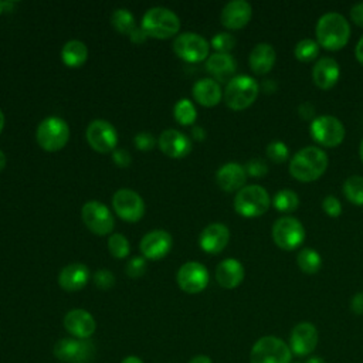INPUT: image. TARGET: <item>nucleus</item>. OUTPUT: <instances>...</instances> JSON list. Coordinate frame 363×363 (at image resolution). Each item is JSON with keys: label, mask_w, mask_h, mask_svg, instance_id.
Masks as SVG:
<instances>
[{"label": "nucleus", "mask_w": 363, "mask_h": 363, "mask_svg": "<svg viewBox=\"0 0 363 363\" xmlns=\"http://www.w3.org/2000/svg\"><path fill=\"white\" fill-rule=\"evenodd\" d=\"M328 155L318 146H305L289 162V173L299 182H313L328 167Z\"/></svg>", "instance_id": "1"}, {"label": "nucleus", "mask_w": 363, "mask_h": 363, "mask_svg": "<svg viewBox=\"0 0 363 363\" xmlns=\"http://www.w3.org/2000/svg\"><path fill=\"white\" fill-rule=\"evenodd\" d=\"M315 33L319 45L326 50H339L349 41L350 26L340 13L328 11L319 17Z\"/></svg>", "instance_id": "2"}, {"label": "nucleus", "mask_w": 363, "mask_h": 363, "mask_svg": "<svg viewBox=\"0 0 363 363\" xmlns=\"http://www.w3.org/2000/svg\"><path fill=\"white\" fill-rule=\"evenodd\" d=\"M259 85L250 75H235L233 77L224 89V102L228 108L234 111L248 108L258 96Z\"/></svg>", "instance_id": "3"}, {"label": "nucleus", "mask_w": 363, "mask_h": 363, "mask_svg": "<svg viewBox=\"0 0 363 363\" xmlns=\"http://www.w3.org/2000/svg\"><path fill=\"white\" fill-rule=\"evenodd\" d=\"M180 28L179 17L166 7H152L142 18V30L149 37L169 38Z\"/></svg>", "instance_id": "4"}, {"label": "nucleus", "mask_w": 363, "mask_h": 363, "mask_svg": "<svg viewBox=\"0 0 363 363\" xmlns=\"http://www.w3.org/2000/svg\"><path fill=\"white\" fill-rule=\"evenodd\" d=\"M271 204V197L268 191L259 184L244 186L238 190L234 197L235 211L247 218L259 217L264 214Z\"/></svg>", "instance_id": "5"}, {"label": "nucleus", "mask_w": 363, "mask_h": 363, "mask_svg": "<svg viewBox=\"0 0 363 363\" xmlns=\"http://www.w3.org/2000/svg\"><path fill=\"white\" fill-rule=\"evenodd\" d=\"M69 138V128L62 118L48 116L43 119L35 130V139L40 147L47 152L62 149Z\"/></svg>", "instance_id": "6"}, {"label": "nucleus", "mask_w": 363, "mask_h": 363, "mask_svg": "<svg viewBox=\"0 0 363 363\" xmlns=\"http://www.w3.org/2000/svg\"><path fill=\"white\" fill-rule=\"evenodd\" d=\"M289 346L277 336L259 337L250 353V363H291Z\"/></svg>", "instance_id": "7"}, {"label": "nucleus", "mask_w": 363, "mask_h": 363, "mask_svg": "<svg viewBox=\"0 0 363 363\" xmlns=\"http://www.w3.org/2000/svg\"><path fill=\"white\" fill-rule=\"evenodd\" d=\"M274 242L285 250L292 251L299 247L305 238V228L302 223L295 217H279L271 230Z\"/></svg>", "instance_id": "8"}, {"label": "nucleus", "mask_w": 363, "mask_h": 363, "mask_svg": "<svg viewBox=\"0 0 363 363\" xmlns=\"http://www.w3.org/2000/svg\"><path fill=\"white\" fill-rule=\"evenodd\" d=\"M54 356L65 363H88L95 353L89 339L64 337L54 345Z\"/></svg>", "instance_id": "9"}, {"label": "nucleus", "mask_w": 363, "mask_h": 363, "mask_svg": "<svg viewBox=\"0 0 363 363\" xmlns=\"http://www.w3.org/2000/svg\"><path fill=\"white\" fill-rule=\"evenodd\" d=\"M311 135L319 145L333 147L345 139V126L336 116L320 115L312 121Z\"/></svg>", "instance_id": "10"}, {"label": "nucleus", "mask_w": 363, "mask_h": 363, "mask_svg": "<svg viewBox=\"0 0 363 363\" xmlns=\"http://www.w3.org/2000/svg\"><path fill=\"white\" fill-rule=\"evenodd\" d=\"M174 52L187 62H200L208 57V41L196 33L179 34L173 43Z\"/></svg>", "instance_id": "11"}, {"label": "nucleus", "mask_w": 363, "mask_h": 363, "mask_svg": "<svg viewBox=\"0 0 363 363\" xmlns=\"http://www.w3.org/2000/svg\"><path fill=\"white\" fill-rule=\"evenodd\" d=\"M82 221L85 225L98 235H105L113 230L115 221L109 208L101 201L92 200L82 206Z\"/></svg>", "instance_id": "12"}, {"label": "nucleus", "mask_w": 363, "mask_h": 363, "mask_svg": "<svg viewBox=\"0 0 363 363\" xmlns=\"http://www.w3.org/2000/svg\"><path fill=\"white\" fill-rule=\"evenodd\" d=\"M112 206L116 214L125 221H139L145 213L142 197L130 189H119L112 197Z\"/></svg>", "instance_id": "13"}, {"label": "nucleus", "mask_w": 363, "mask_h": 363, "mask_svg": "<svg viewBox=\"0 0 363 363\" xmlns=\"http://www.w3.org/2000/svg\"><path fill=\"white\" fill-rule=\"evenodd\" d=\"M86 140L89 146L101 153L115 150L118 143V135L112 123L104 119L92 121L86 128Z\"/></svg>", "instance_id": "14"}, {"label": "nucleus", "mask_w": 363, "mask_h": 363, "mask_svg": "<svg viewBox=\"0 0 363 363\" xmlns=\"http://www.w3.org/2000/svg\"><path fill=\"white\" fill-rule=\"evenodd\" d=\"M176 279L182 291L187 294H199L208 284V271L203 264L189 261L179 268Z\"/></svg>", "instance_id": "15"}, {"label": "nucleus", "mask_w": 363, "mask_h": 363, "mask_svg": "<svg viewBox=\"0 0 363 363\" xmlns=\"http://www.w3.org/2000/svg\"><path fill=\"white\" fill-rule=\"evenodd\" d=\"M319 340L318 329L311 322H299L291 330L289 349L292 354L306 356L311 354Z\"/></svg>", "instance_id": "16"}, {"label": "nucleus", "mask_w": 363, "mask_h": 363, "mask_svg": "<svg viewBox=\"0 0 363 363\" xmlns=\"http://www.w3.org/2000/svg\"><path fill=\"white\" fill-rule=\"evenodd\" d=\"M173 244L172 235L164 230H153L143 235L140 240V251L145 255V258L149 259H160L170 251Z\"/></svg>", "instance_id": "17"}, {"label": "nucleus", "mask_w": 363, "mask_h": 363, "mask_svg": "<svg viewBox=\"0 0 363 363\" xmlns=\"http://www.w3.org/2000/svg\"><path fill=\"white\" fill-rule=\"evenodd\" d=\"M64 328L77 339H89L96 329V322L88 311L72 309L64 316Z\"/></svg>", "instance_id": "18"}, {"label": "nucleus", "mask_w": 363, "mask_h": 363, "mask_svg": "<svg viewBox=\"0 0 363 363\" xmlns=\"http://www.w3.org/2000/svg\"><path fill=\"white\" fill-rule=\"evenodd\" d=\"M159 147L160 150L173 159H182L187 156L191 150V140L180 130L166 129L159 136Z\"/></svg>", "instance_id": "19"}, {"label": "nucleus", "mask_w": 363, "mask_h": 363, "mask_svg": "<svg viewBox=\"0 0 363 363\" xmlns=\"http://www.w3.org/2000/svg\"><path fill=\"white\" fill-rule=\"evenodd\" d=\"M252 14V7L245 0H231L221 10V23L224 27L237 30L244 27Z\"/></svg>", "instance_id": "20"}, {"label": "nucleus", "mask_w": 363, "mask_h": 363, "mask_svg": "<svg viewBox=\"0 0 363 363\" xmlns=\"http://www.w3.org/2000/svg\"><path fill=\"white\" fill-rule=\"evenodd\" d=\"M230 240V231L223 223L208 224L200 234V247L208 254L221 252Z\"/></svg>", "instance_id": "21"}, {"label": "nucleus", "mask_w": 363, "mask_h": 363, "mask_svg": "<svg viewBox=\"0 0 363 363\" xmlns=\"http://www.w3.org/2000/svg\"><path fill=\"white\" fill-rule=\"evenodd\" d=\"M245 180L247 172L244 166L234 162L223 164L216 174V182L224 191H235L242 189Z\"/></svg>", "instance_id": "22"}, {"label": "nucleus", "mask_w": 363, "mask_h": 363, "mask_svg": "<svg viewBox=\"0 0 363 363\" xmlns=\"http://www.w3.org/2000/svg\"><path fill=\"white\" fill-rule=\"evenodd\" d=\"M89 279V269L86 265L74 262L64 267L58 275V284L64 291L74 292L82 289Z\"/></svg>", "instance_id": "23"}, {"label": "nucleus", "mask_w": 363, "mask_h": 363, "mask_svg": "<svg viewBox=\"0 0 363 363\" xmlns=\"http://www.w3.org/2000/svg\"><path fill=\"white\" fill-rule=\"evenodd\" d=\"M340 75V68L336 60L330 57H322L319 58L312 69V78L313 82L322 88V89H329L332 88Z\"/></svg>", "instance_id": "24"}, {"label": "nucleus", "mask_w": 363, "mask_h": 363, "mask_svg": "<svg viewBox=\"0 0 363 363\" xmlns=\"http://www.w3.org/2000/svg\"><path fill=\"white\" fill-rule=\"evenodd\" d=\"M216 279L223 288L227 289L238 286L244 279L242 264L235 258L223 259L216 268Z\"/></svg>", "instance_id": "25"}, {"label": "nucleus", "mask_w": 363, "mask_h": 363, "mask_svg": "<svg viewBox=\"0 0 363 363\" xmlns=\"http://www.w3.org/2000/svg\"><path fill=\"white\" fill-rule=\"evenodd\" d=\"M207 71L220 82L230 81L237 69V62L231 54L214 52L206 61Z\"/></svg>", "instance_id": "26"}, {"label": "nucleus", "mask_w": 363, "mask_h": 363, "mask_svg": "<svg viewBox=\"0 0 363 363\" xmlns=\"http://www.w3.org/2000/svg\"><path fill=\"white\" fill-rule=\"evenodd\" d=\"M275 50L271 44L268 43H258L257 45H254V48L250 52L248 57V62L251 69L258 74V75H264L267 72H269L275 64Z\"/></svg>", "instance_id": "27"}, {"label": "nucleus", "mask_w": 363, "mask_h": 363, "mask_svg": "<svg viewBox=\"0 0 363 363\" xmlns=\"http://www.w3.org/2000/svg\"><path fill=\"white\" fill-rule=\"evenodd\" d=\"M193 96L203 106H214L221 99V88L216 79L203 78L193 85Z\"/></svg>", "instance_id": "28"}, {"label": "nucleus", "mask_w": 363, "mask_h": 363, "mask_svg": "<svg viewBox=\"0 0 363 363\" xmlns=\"http://www.w3.org/2000/svg\"><path fill=\"white\" fill-rule=\"evenodd\" d=\"M61 58L68 67H79L82 65L88 58V50L86 45L79 40H71L65 43L61 51Z\"/></svg>", "instance_id": "29"}, {"label": "nucleus", "mask_w": 363, "mask_h": 363, "mask_svg": "<svg viewBox=\"0 0 363 363\" xmlns=\"http://www.w3.org/2000/svg\"><path fill=\"white\" fill-rule=\"evenodd\" d=\"M298 267L305 274H316L322 267V258L318 251L311 247L302 248L296 255Z\"/></svg>", "instance_id": "30"}, {"label": "nucleus", "mask_w": 363, "mask_h": 363, "mask_svg": "<svg viewBox=\"0 0 363 363\" xmlns=\"http://www.w3.org/2000/svg\"><path fill=\"white\" fill-rule=\"evenodd\" d=\"M343 193L353 204L363 206V176H349L343 183Z\"/></svg>", "instance_id": "31"}, {"label": "nucleus", "mask_w": 363, "mask_h": 363, "mask_svg": "<svg viewBox=\"0 0 363 363\" xmlns=\"http://www.w3.org/2000/svg\"><path fill=\"white\" fill-rule=\"evenodd\" d=\"M272 204L277 210H279L282 213H289L298 207L299 197L291 189H281L275 193V196L272 199Z\"/></svg>", "instance_id": "32"}, {"label": "nucleus", "mask_w": 363, "mask_h": 363, "mask_svg": "<svg viewBox=\"0 0 363 363\" xmlns=\"http://www.w3.org/2000/svg\"><path fill=\"white\" fill-rule=\"evenodd\" d=\"M111 23L119 33L128 34V35H130L136 28L135 18L132 13L126 9H116L111 16Z\"/></svg>", "instance_id": "33"}, {"label": "nucleus", "mask_w": 363, "mask_h": 363, "mask_svg": "<svg viewBox=\"0 0 363 363\" xmlns=\"http://www.w3.org/2000/svg\"><path fill=\"white\" fill-rule=\"evenodd\" d=\"M173 113H174L176 121L180 125H186V126L191 125L197 118V112H196L194 105L191 104L190 99H186V98L176 102Z\"/></svg>", "instance_id": "34"}, {"label": "nucleus", "mask_w": 363, "mask_h": 363, "mask_svg": "<svg viewBox=\"0 0 363 363\" xmlns=\"http://www.w3.org/2000/svg\"><path fill=\"white\" fill-rule=\"evenodd\" d=\"M294 54L299 61H303V62L312 61L319 54V44L312 38H303L296 43L294 48Z\"/></svg>", "instance_id": "35"}, {"label": "nucleus", "mask_w": 363, "mask_h": 363, "mask_svg": "<svg viewBox=\"0 0 363 363\" xmlns=\"http://www.w3.org/2000/svg\"><path fill=\"white\" fill-rule=\"evenodd\" d=\"M108 248L109 252L115 257V258H125L129 254V241L123 234H113L109 237L108 240Z\"/></svg>", "instance_id": "36"}, {"label": "nucleus", "mask_w": 363, "mask_h": 363, "mask_svg": "<svg viewBox=\"0 0 363 363\" xmlns=\"http://www.w3.org/2000/svg\"><path fill=\"white\" fill-rule=\"evenodd\" d=\"M267 156L275 163H282L289 156V149L282 140H274L267 145Z\"/></svg>", "instance_id": "37"}, {"label": "nucleus", "mask_w": 363, "mask_h": 363, "mask_svg": "<svg viewBox=\"0 0 363 363\" xmlns=\"http://www.w3.org/2000/svg\"><path fill=\"white\" fill-rule=\"evenodd\" d=\"M234 45H235V38L230 33H218L211 38V47L217 50V52L230 54Z\"/></svg>", "instance_id": "38"}, {"label": "nucleus", "mask_w": 363, "mask_h": 363, "mask_svg": "<svg viewBox=\"0 0 363 363\" xmlns=\"http://www.w3.org/2000/svg\"><path fill=\"white\" fill-rule=\"evenodd\" d=\"M247 174L252 176V177H261L265 176L268 172V164L265 163V160L259 159V157H252L250 159L245 166H244Z\"/></svg>", "instance_id": "39"}, {"label": "nucleus", "mask_w": 363, "mask_h": 363, "mask_svg": "<svg viewBox=\"0 0 363 363\" xmlns=\"http://www.w3.org/2000/svg\"><path fill=\"white\" fill-rule=\"evenodd\" d=\"M125 271H126V274L130 278L142 277L145 274V271H146V259L143 257H133V258H130L126 262Z\"/></svg>", "instance_id": "40"}, {"label": "nucleus", "mask_w": 363, "mask_h": 363, "mask_svg": "<svg viewBox=\"0 0 363 363\" xmlns=\"http://www.w3.org/2000/svg\"><path fill=\"white\" fill-rule=\"evenodd\" d=\"M322 208L330 217H337L342 213V204H340L339 199L336 196H333V194H328V196L323 197Z\"/></svg>", "instance_id": "41"}, {"label": "nucleus", "mask_w": 363, "mask_h": 363, "mask_svg": "<svg viewBox=\"0 0 363 363\" xmlns=\"http://www.w3.org/2000/svg\"><path fill=\"white\" fill-rule=\"evenodd\" d=\"M94 282H95V285H96L98 288H101V289H109V288H112L113 284H115V277H113V274H112L111 271H108V269H99V271H96L95 275H94Z\"/></svg>", "instance_id": "42"}, {"label": "nucleus", "mask_w": 363, "mask_h": 363, "mask_svg": "<svg viewBox=\"0 0 363 363\" xmlns=\"http://www.w3.org/2000/svg\"><path fill=\"white\" fill-rule=\"evenodd\" d=\"M155 143H156V140H155L153 135L149 132H139L135 136V145L140 150H150L155 146Z\"/></svg>", "instance_id": "43"}, {"label": "nucleus", "mask_w": 363, "mask_h": 363, "mask_svg": "<svg viewBox=\"0 0 363 363\" xmlns=\"http://www.w3.org/2000/svg\"><path fill=\"white\" fill-rule=\"evenodd\" d=\"M113 162L119 167H126L130 163V155L125 149H115L113 150Z\"/></svg>", "instance_id": "44"}, {"label": "nucleus", "mask_w": 363, "mask_h": 363, "mask_svg": "<svg viewBox=\"0 0 363 363\" xmlns=\"http://www.w3.org/2000/svg\"><path fill=\"white\" fill-rule=\"evenodd\" d=\"M350 17H352L353 23H356L357 26L363 27V1L356 3L354 6H352Z\"/></svg>", "instance_id": "45"}, {"label": "nucleus", "mask_w": 363, "mask_h": 363, "mask_svg": "<svg viewBox=\"0 0 363 363\" xmlns=\"http://www.w3.org/2000/svg\"><path fill=\"white\" fill-rule=\"evenodd\" d=\"M350 309L356 315H363V292H357L350 299Z\"/></svg>", "instance_id": "46"}, {"label": "nucleus", "mask_w": 363, "mask_h": 363, "mask_svg": "<svg viewBox=\"0 0 363 363\" xmlns=\"http://www.w3.org/2000/svg\"><path fill=\"white\" fill-rule=\"evenodd\" d=\"M298 112H299V115H301L302 119H309V118H312L313 113H315V106H313L311 102H303V104L299 105Z\"/></svg>", "instance_id": "47"}, {"label": "nucleus", "mask_w": 363, "mask_h": 363, "mask_svg": "<svg viewBox=\"0 0 363 363\" xmlns=\"http://www.w3.org/2000/svg\"><path fill=\"white\" fill-rule=\"evenodd\" d=\"M129 37H130V40H132L133 43H136V44L145 43L146 38H147V35H146V33L142 30V27H136V28L133 30V33H132Z\"/></svg>", "instance_id": "48"}, {"label": "nucleus", "mask_w": 363, "mask_h": 363, "mask_svg": "<svg viewBox=\"0 0 363 363\" xmlns=\"http://www.w3.org/2000/svg\"><path fill=\"white\" fill-rule=\"evenodd\" d=\"M354 54H356V58L359 60V62L363 64V35L359 38V41H357V44H356Z\"/></svg>", "instance_id": "49"}, {"label": "nucleus", "mask_w": 363, "mask_h": 363, "mask_svg": "<svg viewBox=\"0 0 363 363\" xmlns=\"http://www.w3.org/2000/svg\"><path fill=\"white\" fill-rule=\"evenodd\" d=\"M189 363H213V362H211V359H210L208 356H206V354H197V356L191 357Z\"/></svg>", "instance_id": "50"}, {"label": "nucleus", "mask_w": 363, "mask_h": 363, "mask_svg": "<svg viewBox=\"0 0 363 363\" xmlns=\"http://www.w3.org/2000/svg\"><path fill=\"white\" fill-rule=\"evenodd\" d=\"M191 133H193V136H194L196 139H199V140H203L204 136H206V132H204V129H203L201 126H194L193 130H191Z\"/></svg>", "instance_id": "51"}, {"label": "nucleus", "mask_w": 363, "mask_h": 363, "mask_svg": "<svg viewBox=\"0 0 363 363\" xmlns=\"http://www.w3.org/2000/svg\"><path fill=\"white\" fill-rule=\"evenodd\" d=\"M262 86H264V91H265V92H274V91L277 89V84H275L272 79L265 81V82L262 84Z\"/></svg>", "instance_id": "52"}, {"label": "nucleus", "mask_w": 363, "mask_h": 363, "mask_svg": "<svg viewBox=\"0 0 363 363\" xmlns=\"http://www.w3.org/2000/svg\"><path fill=\"white\" fill-rule=\"evenodd\" d=\"M121 363H143L138 356H126Z\"/></svg>", "instance_id": "53"}, {"label": "nucleus", "mask_w": 363, "mask_h": 363, "mask_svg": "<svg viewBox=\"0 0 363 363\" xmlns=\"http://www.w3.org/2000/svg\"><path fill=\"white\" fill-rule=\"evenodd\" d=\"M305 363H325V360L322 357H318V356H313V357H309Z\"/></svg>", "instance_id": "54"}, {"label": "nucleus", "mask_w": 363, "mask_h": 363, "mask_svg": "<svg viewBox=\"0 0 363 363\" xmlns=\"http://www.w3.org/2000/svg\"><path fill=\"white\" fill-rule=\"evenodd\" d=\"M4 166H6V156H4V153L0 150V172L4 169Z\"/></svg>", "instance_id": "55"}, {"label": "nucleus", "mask_w": 363, "mask_h": 363, "mask_svg": "<svg viewBox=\"0 0 363 363\" xmlns=\"http://www.w3.org/2000/svg\"><path fill=\"white\" fill-rule=\"evenodd\" d=\"M3 126H4V113L0 109V132L3 130Z\"/></svg>", "instance_id": "56"}, {"label": "nucleus", "mask_w": 363, "mask_h": 363, "mask_svg": "<svg viewBox=\"0 0 363 363\" xmlns=\"http://www.w3.org/2000/svg\"><path fill=\"white\" fill-rule=\"evenodd\" d=\"M359 155H360V159H362V162H363V139H362L360 146H359Z\"/></svg>", "instance_id": "57"}, {"label": "nucleus", "mask_w": 363, "mask_h": 363, "mask_svg": "<svg viewBox=\"0 0 363 363\" xmlns=\"http://www.w3.org/2000/svg\"><path fill=\"white\" fill-rule=\"evenodd\" d=\"M1 11H3V3L0 1V13H1Z\"/></svg>", "instance_id": "58"}, {"label": "nucleus", "mask_w": 363, "mask_h": 363, "mask_svg": "<svg viewBox=\"0 0 363 363\" xmlns=\"http://www.w3.org/2000/svg\"><path fill=\"white\" fill-rule=\"evenodd\" d=\"M296 363H301V362H296Z\"/></svg>", "instance_id": "59"}]
</instances>
